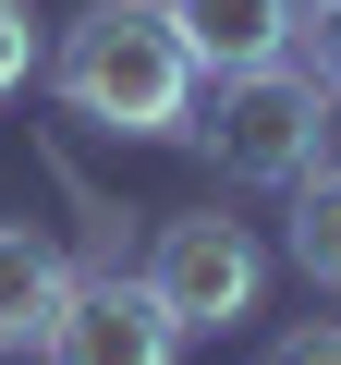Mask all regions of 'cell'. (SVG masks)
<instances>
[{"label": "cell", "mask_w": 341, "mask_h": 365, "mask_svg": "<svg viewBox=\"0 0 341 365\" xmlns=\"http://www.w3.org/2000/svg\"><path fill=\"white\" fill-rule=\"evenodd\" d=\"M49 86H61L73 122H98L122 146H183L195 98H208V61L183 49L170 0H86L49 49Z\"/></svg>", "instance_id": "obj_1"}, {"label": "cell", "mask_w": 341, "mask_h": 365, "mask_svg": "<svg viewBox=\"0 0 341 365\" xmlns=\"http://www.w3.org/2000/svg\"><path fill=\"white\" fill-rule=\"evenodd\" d=\"M329 110H341V98H329L305 61H256V73H208L183 146H208L220 182H305V170L329 158Z\"/></svg>", "instance_id": "obj_2"}, {"label": "cell", "mask_w": 341, "mask_h": 365, "mask_svg": "<svg viewBox=\"0 0 341 365\" xmlns=\"http://www.w3.org/2000/svg\"><path fill=\"white\" fill-rule=\"evenodd\" d=\"M134 280L158 292V317L183 329V341H195V329H244V317H256V292H268V244H256L244 220L195 207V220H158V232H146Z\"/></svg>", "instance_id": "obj_3"}, {"label": "cell", "mask_w": 341, "mask_h": 365, "mask_svg": "<svg viewBox=\"0 0 341 365\" xmlns=\"http://www.w3.org/2000/svg\"><path fill=\"white\" fill-rule=\"evenodd\" d=\"M170 353H183V329L158 317V292L134 268H73L49 341H37V365H170Z\"/></svg>", "instance_id": "obj_4"}, {"label": "cell", "mask_w": 341, "mask_h": 365, "mask_svg": "<svg viewBox=\"0 0 341 365\" xmlns=\"http://www.w3.org/2000/svg\"><path fill=\"white\" fill-rule=\"evenodd\" d=\"M170 25L208 73H256V61H292V25L305 0H170Z\"/></svg>", "instance_id": "obj_5"}, {"label": "cell", "mask_w": 341, "mask_h": 365, "mask_svg": "<svg viewBox=\"0 0 341 365\" xmlns=\"http://www.w3.org/2000/svg\"><path fill=\"white\" fill-rule=\"evenodd\" d=\"M61 292H73V256H61V244H49L37 220H0V365L49 341Z\"/></svg>", "instance_id": "obj_6"}, {"label": "cell", "mask_w": 341, "mask_h": 365, "mask_svg": "<svg viewBox=\"0 0 341 365\" xmlns=\"http://www.w3.org/2000/svg\"><path fill=\"white\" fill-rule=\"evenodd\" d=\"M292 268H305L317 292H341V170H329V158L292 182Z\"/></svg>", "instance_id": "obj_7"}, {"label": "cell", "mask_w": 341, "mask_h": 365, "mask_svg": "<svg viewBox=\"0 0 341 365\" xmlns=\"http://www.w3.org/2000/svg\"><path fill=\"white\" fill-rule=\"evenodd\" d=\"M37 61H49L37 13H25V0H0V98H25V86H37Z\"/></svg>", "instance_id": "obj_8"}, {"label": "cell", "mask_w": 341, "mask_h": 365, "mask_svg": "<svg viewBox=\"0 0 341 365\" xmlns=\"http://www.w3.org/2000/svg\"><path fill=\"white\" fill-rule=\"evenodd\" d=\"M292 61L341 98V0H305V25H292Z\"/></svg>", "instance_id": "obj_9"}, {"label": "cell", "mask_w": 341, "mask_h": 365, "mask_svg": "<svg viewBox=\"0 0 341 365\" xmlns=\"http://www.w3.org/2000/svg\"><path fill=\"white\" fill-rule=\"evenodd\" d=\"M268 365H341V317H305V329H280V341H268Z\"/></svg>", "instance_id": "obj_10"}]
</instances>
